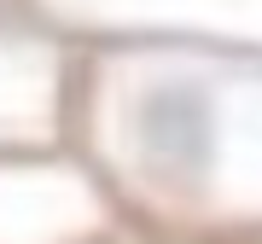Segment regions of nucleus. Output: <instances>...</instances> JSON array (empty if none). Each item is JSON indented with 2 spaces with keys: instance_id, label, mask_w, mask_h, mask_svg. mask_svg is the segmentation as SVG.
<instances>
[{
  "instance_id": "nucleus-1",
  "label": "nucleus",
  "mask_w": 262,
  "mask_h": 244,
  "mask_svg": "<svg viewBox=\"0 0 262 244\" xmlns=\"http://www.w3.org/2000/svg\"><path fill=\"white\" fill-rule=\"evenodd\" d=\"M99 175L158 221H262V58L204 41L105 47L70 82Z\"/></svg>"
},
{
  "instance_id": "nucleus-2",
  "label": "nucleus",
  "mask_w": 262,
  "mask_h": 244,
  "mask_svg": "<svg viewBox=\"0 0 262 244\" xmlns=\"http://www.w3.org/2000/svg\"><path fill=\"white\" fill-rule=\"evenodd\" d=\"M70 82L53 23L29 0H0V145L53 140Z\"/></svg>"
},
{
  "instance_id": "nucleus-3",
  "label": "nucleus",
  "mask_w": 262,
  "mask_h": 244,
  "mask_svg": "<svg viewBox=\"0 0 262 244\" xmlns=\"http://www.w3.org/2000/svg\"><path fill=\"white\" fill-rule=\"evenodd\" d=\"M47 23H117L122 35H262V0H29Z\"/></svg>"
}]
</instances>
